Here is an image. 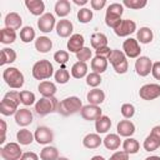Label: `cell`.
<instances>
[{"label":"cell","mask_w":160,"mask_h":160,"mask_svg":"<svg viewBox=\"0 0 160 160\" xmlns=\"http://www.w3.org/2000/svg\"><path fill=\"white\" fill-rule=\"evenodd\" d=\"M84 42H85V39H84V36L81 34H74L68 40V50L70 52H75L76 54L84 48Z\"/></svg>","instance_id":"15"},{"label":"cell","mask_w":160,"mask_h":160,"mask_svg":"<svg viewBox=\"0 0 160 160\" xmlns=\"http://www.w3.org/2000/svg\"><path fill=\"white\" fill-rule=\"evenodd\" d=\"M20 99H21V104H24L25 106H30L35 102V94L28 90H22L20 91Z\"/></svg>","instance_id":"41"},{"label":"cell","mask_w":160,"mask_h":160,"mask_svg":"<svg viewBox=\"0 0 160 160\" xmlns=\"http://www.w3.org/2000/svg\"><path fill=\"white\" fill-rule=\"evenodd\" d=\"M135 30H136V24H135V21H132V20H130V19H125V20H122V21L120 22V25H119L114 31H115V34H116L118 36L124 38V36H129L130 34L135 32Z\"/></svg>","instance_id":"12"},{"label":"cell","mask_w":160,"mask_h":160,"mask_svg":"<svg viewBox=\"0 0 160 160\" xmlns=\"http://www.w3.org/2000/svg\"><path fill=\"white\" fill-rule=\"evenodd\" d=\"M81 109H82L81 100L78 96H69L59 102L56 111L64 116H69V115H74L81 111Z\"/></svg>","instance_id":"1"},{"label":"cell","mask_w":160,"mask_h":160,"mask_svg":"<svg viewBox=\"0 0 160 160\" xmlns=\"http://www.w3.org/2000/svg\"><path fill=\"white\" fill-rule=\"evenodd\" d=\"M16 140L19 141L20 145H29V144H31L35 140V136H34V134L30 130L21 129L16 134Z\"/></svg>","instance_id":"27"},{"label":"cell","mask_w":160,"mask_h":160,"mask_svg":"<svg viewBox=\"0 0 160 160\" xmlns=\"http://www.w3.org/2000/svg\"><path fill=\"white\" fill-rule=\"evenodd\" d=\"M15 122L20 126H28L32 122V112L24 108V109H19L15 114Z\"/></svg>","instance_id":"14"},{"label":"cell","mask_w":160,"mask_h":160,"mask_svg":"<svg viewBox=\"0 0 160 160\" xmlns=\"http://www.w3.org/2000/svg\"><path fill=\"white\" fill-rule=\"evenodd\" d=\"M25 6L28 8V10L35 15V16H39V15H44V10H45V4L42 0H26L25 1Z\"/></svg>","instance_id":"19"},{"label":"cell","mask_w":160,"mask_h":160,"mask_svg":"<svg viewBox=\"0 0 160 160\" xmlns=\"http://www.w3.org/2000/svg\"><path fill=\"white\" fill-rule=\"evenodd\" d=\"M0 124H1V132H2L0 144H4V141H5V134H6V122H5V120H0Z\"/></svg>","instance_id":"54"},{"label":"cell","mask_w":160,"mask_h":160,"mask_svg":"<svg viewBox=\"0 0 160 160\" xmlns=\"http://www.w3.org/2000/svg\"><path fill=\"white\" fill-rule=\"evenodd\" d=\"M4 98L10 99V100H12V101H15V102H18V104H20V102H21L20 92H18V91H9V92H6V94H5V96H4Z\"/></svg>","instance_id":"50"},{"label":"cell","mask_w":160,"mask_h":160,"mask_svg":"<svg viewBox=\"0 0 160 160\" xmlns=\"http://www.w3.org/2000/svg\"><path fill=\"white\" fill-rule=\"evenodd\" d=\"M111 49L109 46H104V48H100L98 50H95L96 52V56H100V58H104V59H109V56L111 55Z\"/></svg>","instance_id":"48"},{"label":"cell","mask_w":160,"mask_h":160,"mask_svg":"<svg viewBox=\"0 0 160 160\" xmlns=\"http://www.w3.org/2000/svg\"><path fill=\"white\" fill-rule=\"evenodd\" d=\"M69 79H70V74H69V71L65 68H61V69L56 70V72H55V80H56V82H59V84H66L69 81Z\"/></svg>","instance_id":"42"},{"label":"cell","mask_w":160,"mask_h":160,"mask_svg":"<svg viewBox=\"0 0 160 160\" xmlns=\"http://www.w3.org/2000/svg\"><path fill=\"white\" fill-rule=\"evenodd\" d=\"M54 74L52 64L49 60H39L32 66V76L36 80H46Z\"/></svg>","instance_id":"4"},{"label":"cell","mask_w":160,"mask_h":160,"mask_svg":"<svg viewBox=\"0 0 160 160\" xmlns=\"http://www.w3.org/2000/svg\"><path fill=\"white\" fill-rule=\"evenodd\" d=\"M86 98H88L89 104H91V105H98V106H99L101 102H104V100H105V94H104L102 90L95 88V89H92V90H90V91L88 92Z\"/></svg>","instance_id":"22"},{"label":"cell","mask_w":160,"mask_h":160,"mask_svg":"<svg viewBox=\"0 0 160 160\" xmlns=\"http://www.w3.org/2000/svg\"><path fill=\"white\" fill-rule=\"evenodd\" d=\"M101 142H102V139L98 134H88L82 140L84 146L88 149H96L101 145Z\"/></svg>","instance_id":"28"},{"label":"cell","mask_w":160,"mask_h":160,"mask_svg":"<svg viewBox=\"0 0 160 160\" xmlns=\"http://www.w3.org/2000/svg\"><path fill=\"white\" fill-rule=\"evenodd\" d=\"M40 159L41 160H58L59 159V151L54 146H45L40 151Z\"/></svg>","instance_id":"35"},{"label":"cell","mask_w":160,"mask_h":160,"mask_svg":"<svg viewBox=\"0 0 160 160\" xmlns=\"http://www.w3.org/2000/svg\"><path fill=\"white\" fill-rule=\"evenodd\" d=\"M71 11V6L70 2L68 0H59L55 4V14L60 18H65L66 15H69Z\"/></svg>","instance_id":"31"},{"label":"cell","mask_w":160,"mask_h":160,"mask_svg":"<svg viewBox=\"0 0 160 160\" xmlns=\"http://www.w3.org/2000/svg\"><path fill=\"white\" fill-rule=\"evenodd\" d=\"M90 42H91V46L95 50H98L100 48L108 46V38L102 32H94L91 35V38H90Z\"/></svg>","instance_id":"24"},{"label":"cell","mask_w":160,"mask_h":160,"mask_svg":"<svg viewBox=\"0 0 160 160\" xmlns=\"http://www.w3.org/2000/svg\"><path fill=\"white\" fill-rule=\"evenodd\" d=\"M142 146H144V149L146 151H155L160 146V139H158L156 136H154V135L150 134L144 140V145Z\"/></svg>","instance_id":"37"},{"label":"cell","mask_w":160,"mask_h":160,"mask_svg":"<svg viewBox=\"0 0 160 160\" xmlns=\"http://www.w3.org/2000/svg\"><path fill=\"white\" fill-rule=\"evenodd\" d=\"M38 28L40 31L48 34L50 31H52L54 28H56V22H55V16L50 12L44 14L42 16H40V19L38 20Z\"/></svg>","instance_id":"10"},{"label":"cell","mask_w":160,"mask_h":160,"mask_svg":"<svg viewBox=\"0 0 160 160\" xmlns=\"http://www.w3.org/2000/svg\"><path fill=\"white\" fill-rule=\"evenodd\" d=\"M16 60V52L12 49L9 48H4L1 50V60H0V65H6V64H11Z\"/></svg>","instance_id":"36"},{"label":"cell","mask_w":160,"mask_h":160,"mask_svg":"<svg viewBox=\"0 0 160 160\" xmlns=\"http://www.w3.org/2000/svg\"><path fill=\"white\" fill-rule=\"evenodd\" d=\"M18 106H19L18 102H15V101H12V100H10V99L4 98V99L1 100V102H0V112H1L2 115H5V116L15 115L16 111L19 110Z\"/></svg>","instance_id":"17"},{"label":"cell","mask_w":160,"mask_h":160,"mask_svg":"<svg viewBox=\"0 0 160 160\" xmlns=\"http://www.w3.org/2000/svg\"><path fill=\"white\" fill-rule=\"evenodd\" d=\"M20 160H39V156L35 152H32V151H28V152L22 154Z\"/></svg>","instance_id":"53"},{"label":"cell","mask_w":160,"mask_h":160,"mask_svg":"<svg viewBox=\"0 0 160 160\" xmlns=\"http://www.w3.org/2000/svg\"><path fill=\"white\" fill-rule=\"evenodd\" d=\"M54 60H55L58 64H65V62H68V60H69V52L65 51V50H58V51L54 54Z\"/></svg>","instance_id":"47"},{"label":"cell","mask_w":160,"mask_h":160,"mask_svg":"<svg viewBox=\"0 0 160 160\" xmlns=\"http://www.w3.org/2000/svg\"><path fill=\"white\" fill-rule=\"evenodd\" d=\"M151 69H152V61L148 56H139L138 60L135 61V70L136 74L140 76L149 75Z\"/></svg>","instance_id":"11"},{"label":"cell","mask_w":160,"mask_h":160,"mask_svg":"<svg viewBox=\"0 0 160 160\" xmlns=\"http://www.w3.org/2000/svg\"><path fill=\"white\" fill-rule=\"evenodd\" d=\"M86 84L91 88H96L101 84V76L100 74H96V72H90L86 75Z\"/></svg>","instance_id":"44"},{"label":"cell","mask_w":160,"mask_h":160,"mask_svg":"<svg viewBox=\"0 0 160 160\" xmlns=\"http://www.w3.org/2000/svg\"><path fill=\"white\" fill-rule=\"evenodd\" d=\"M108 60L114 66V70H115L116 74H125L129 69V62L126 60V55L121 50L114 49Z\"/></svg>","instance_id":"3"},{"label":"cell","mask_w":160,"mask_h":160,"mask_svg":"<svg viewBox=\"0 0 160 160\" xmlns=\"http://www.w3.org/2000/svg\"><path fill=\"white\" fill-rule=\"evenodd\" d=\"M52 48V41L48 36H39L35 40V49L39 52H48Z\"/></svg>","instance_id":"25"},{"label":"cell","mask_w":160,"mask_h":160,"mask_svg":"<svg viewBox=\"0 0 160 160\" xmlns=\"http://www.w3.org/2000/svg\"><path fill=\"white\" fill-rule=\"evenodd\" d=\"M90 66H91L92 72L101 74L108 69V59H104V58H100V56H95L91 60Z\"/></svg>","instance_id":"26"},{"label":"cell","mask_w":160,"mask_h":160,"mask_svg":"<svg viewBox=\"0 0 160 160\" xmlns=\"http://www.w3.org/2000/svg\"><path fill=\"white\" fill-rule=\"evenodd\" d=\"M151 74L156 80H160V61L152 62V69H151Z\"/></svg>","instance_id":"52"},{"label":"cell","mask_w":160,"mask_h":160,"mask_svg":"<svg viewBox=\"0 0 160 160\" xmlns=\"http://www.w3.org/2000/svg\"><path fill=\"white\" fill-rule=\"evenodd\" d=\"M58 105H59V101L56 100L55 96H52V98H41L35 104V111L39 116H45V115L58 110Z\"/></svg>","instance_id":"5"},{"label":"cell","mask_w":160,"mask_h":160,"mask_svg":"<svg viewBox=\"0 0 160 160\" xmlns=\"http://www.w3.org/2000/svg\"><path fill=\"white\" fill-rule=\"evenodd\" d=\"M102 141H104L105 148L109 150H118L120 146V142H121L120 136L118 134H108Z\"/></svg>","instance_id":"30"},{"label":"cell","mask_w":160,"mask_h":160,"mask_svg":"<svg viewBox=\"0 0 160 160\" xmlns=\"http://www.w3.org/2000/svg\"><path fill=\"white\" fill-rule=\"evenodd\" d=\"M122 50H124V54H125L128 58H131V59L139 58V56H140V52H141L139 41H138L136 39H132V38H129V39H126V40L124 41V44H122Z\"/></svg>","instance_id":"8"},{"label":"cell","mask_w":160,"mask_h":160,"mask_svg":"<svg viewBox=\"0 0 160 160\" xmlns=\"http://www.w3.org/2000/svg\"><path fill=\"white\" fill-rule=\"evenodd\" d=\"M122 12H124L122 4L114 2V4H110V5L108 6V10H106V14H105V15H112V16H119V18H121Z\"/></svg>","instance_id":"40"},{"label":"cell","mask_w":160,"mask_h":160,"mask_svg":"<svg viewBox=\"0 0 160 160\" xmlns=\"http://www.w3.org/2000/svg\"><path fill=\"white\" fill-rule=\"evenodd\" d=\"M146 4H148L146 0H124L122 1V5L130 9H134V10H140L144 6H146Z\"/></svg>","instance_id":"43"},{"label":"cell","mask_w":160,"mask_h":160,"mask_svg":"<svg viewBox=\"0 0 160 160\" xmlns=\"http://www.w3.org/2000/svg\"><path fill=\"white\" fill-rule=\"evenodd\" d=\"M86 74H88V65H86V62L76 61L71 66V75L75 79H81V78L86 76Z\"/></svg>","instance_id":"29"},{"label":"cell","mask_w":160,"mask_h":160,"mask_svg":"<svg viewBox=\"0 0 160 160\" xmlns=\"http://www.w3.org/2000/svg\"><path fill=\"white\" fill-rule=\"evenodd\" d=\"M74 2L76 5H85V4H88V0H74Z\"/></svg>","instance_id":"56"},{"label":"cell","mask_w":160,"mask_h":160,"mask_svg":"<svg viewBox=\"0 0 160 160\" xmlns=\"http://www.w3.org/2000/svg\"><path fill=\"white\" fill-rule=\"evenodd\" d=\"M110 128H111V120L109 116L101 115L99 119L95 120V130L98 134L108 132V130H110Z\"/></svg>","instance_id":"23"},{"label":"cell","mask_w":160,"mask_h":160,"mask_svg":"<svg viewBox=\"0 0 160 160\" xmlns=\"http://www.w3.org/2000/svg\"><path fill=\"white\" fill-rule=\"evenodd\" d=\"M109 160H129V154L125 152L124 150L122 151H115Z\"/></svg>","instance_id":"49"},{"label":"cell","mask_w":160,"mask_h":160,"mask_svg":"<svg viewBox=\"0 0 160 160\" xmlns=\"http://www.w3.org/2000/svg\"><path fill=\"white\" fill-rule=\"evenodd\" d=\"M76 59L79 60V61H82V62H86L88 60H90L91 59V50H90V48H82L79 52H76Z\"/></svg>","instance_id":"46"},{"label":"cell","mask_w":160,"mask_h":160,"mask_svg":"<svg viewBox=\"0 0 160 160\" xmlns=\"http://www.w3.org/2000/svg\"><path fill=\"white\" fill-rule=\"evenodd\" d=\"M34 136H35V140L38 144H41V145H46V144H50L52 140H54V132L48 126H39L35 132H34Z\"/></svg>","instance_id":"9"},{"label":"cell","mask_w":160,"mask_h":160,"mask_svg":"<svg viewBox=\"0 0 160 160\" xmlns=\"http://www.w3.org/2000/svg\"><path fill=\"white\" fill-rule=\"evenodd\" d=\"M4 22H5V28L18 30V29H20V26L22 24V20H21V16L18 12H9L5 16Z\"/></svg>","instance_id":"20"},{"label":"cell","mask_w":160,"mask_h":160,"mask_svg":"<svg viewBox=\"0 0 160 160\" xmlns=\"http://www.w3.org/2000/svg\"><path fill=\"white\" fill-rule=\"evenodd\" d=\"M90 5H91V8L94 10H101L106 5V1L105 0H91Z\"/></svg>","instance_id":"51"},{"label":"cell","mask_w":160,"mask_h":160,"mask_svg":"<svg viewBox=\"0 0 160 160\" xmlns=\"http://www.w3.org/2000/svg\"><path fill=\"white\" fill-rule=\"evenodd\" d=\"M35 39V30L31 26H24L20 30V40L25 44L31 42Z\"/></svg>","instance_id":"38"},{"label":"cell","mask_w":160,"mask_h":160,"mask_svg":"<svg viewBox=\"0 0 160 160\" xmlns=\"http://www.w3.org/2000/svg\"><path fill=\"white\" fill-rule=\"evenodd\" d=\"M2 79L5 80V82L12 88V89H20L22 85H24V75L22 72L16 69V68H6L2 72Z\"/></svg>","instance_id":"2"},{"label":"cell","mask_w":160,"mask_h":160,"mask_svg":"<svg viewBox=\"0 0 160 160\" xmlns=\"http://www.w3.org/2000/svg\"><path fill=\"white\" fill-rule=\"evenodd\" d=\"M80 114H81L82 119L91 121V120H96V119H99V118L101 116V109H100V106H98V105L88 104V105L82 106Z\"/></svg>","instance_id":"13"},{"label":"cell","mask_w":160,"mask_h":160,"mask_svg":"<svg viewBox=\"0 0 160 160\" xmlns=\"http://www.w3.org/2000/svg\"><path fill=\"white\" fill-rule=\"evenodd\" d=\"M58 160H69V159H68V158H64V156H60Z\"/></svg>","instance_id":"59"},{"label":"cell","mask_w":160,"mask_h":160,"mask_svg":"<svg viewBox=\"0 0 160 160\" xmlns=\"http://www.w3.org/2000/svg\"><path fill=\"white\" fill-rule=\"evenodd\" d=\"M39 92L42 95V98H52L56 92V86L51 81H41L38 86Z\"/></svg>","instance_id":"21"},{"label":"cell","mask_w":160,"mask_h":160,"mask_svg":"<svg viewBox=\"0 0 160 160\" xmlns=\"http://www.w3.org/2000/svg\"><path fill=\"white\" fill-rule=\"evenodd\" d=\"M151 135H154V136H156L158 139H160V126L158 125V126H154L152 129H151V132H150Z\"/></svg>","instance_id":"55"},{"label":"cell","mask_w":160,"mask_h":160,"mask_svg":"<svg viewBox=\"0 0 160 160\" xmlns=\"http://www.w3.org/2000/svg\"><path fill=\"white\" fill-rule=\"evenodd\" d=\"M92 19V11L88 8H82L78 11V20L81 22V24H88L90 22Z\"/></svg>","instance_id":"39"},{"label":"cell","mask_w":160,"mask_h":160,"mask_svg":"<svg viewBox=\"0 0 160 160\" xmlns=\"http://www.w3.org/2000/svg\"><path fill=\"white\" fill-rule=\"evenodd\" d=\"M90 160H105V158L101 156V155H95V156H92Z\"/></svg>","instance_id":"57"},{"label":"cell","mask_w":160,"mask_h":160,"mask_svg":"<svg viewBox=\"0 0 160 160\" xmlns=\"http://www.w3.org/2000/svg\"><path fill=\"white\" fill-rule=\"evenodd\" d=\"M72 30H74V25L68 19L59 20V22L56 24V32L60 38H69L71 35Z\"/></svg>","instance_id":"16"},{"label":"cell","mask_w":160,"mask_h":160,"mask_svg":"<svg viewBox=\"0 0 160 160\" xmlns=\"http://www.w3.org/2000/svg\"><path fill=\"white\" fill-rule=\"evenodd\" d=\"M139 149H140V144H139V141H138L136 139H134V138H128V139L124 140V142H122V150H124L125 152H128L129 155L136 154V152L139 151Z\"/></svg>","instance_id":"32"},{"label":"cell","mask_w":160,"mask_h":160,"mask_svg":"<svg viewBox=\"0 0 160 160\" xmlns=\"http://www.w3.org/2000/svg\"><path fill=\"white\" fill-rule=\"evenodd\" d=\"M139 96L142 100H154L160 96V85L159 84H145L139 90Z\"/></svg>","instance_id":"7"},{"label":"cell","mask_w":160,"mask_h":160,"mask_svg":"<svg viewBox=\"0 0 160 160\" xmlns=\"http://www.w3.org/2000/svg\"><path fill=\"white\" fill-rule=\"evenodd\" d=\"M145 160H160V156H156V155H152V156H148Z\"/></svg>","instance_id":"58"},{"label":"cell","mask_w":160,"mask_h":160,"mask_svg":"<svg viewBox=\"0 0 160 160\" xmlns=\"http://www.w3.org/2000/svg\"><path fill=\"white\" fill-rule=\"evenodd\" d=\"M120 112L125 119H131L135 114V108H134L132 104H122L121 109H120Z\"/></svg>","instance_id":"45"},{"label":"cell","mask_w":160,"mask_h":160,"mask_svg":"<svg viewBox=\"0 0 160 160\" xmlns=\"http://www.w3.org/2000/svg\"><path fill=\"white\" fill-rule=\"evenodd\" d=\"M154 34L150 30V28H140V30H138L136 32V40L140 41L141 44H149L152 41Z\"/></svg>","instance_id":"33"},{"label":"cell","mask_w":160,"mask_h":160,"mask_svg":"<svg viewBox=\"0 0 160 160\" xmlns=\"http://www.w3.org/2000/svg\"><path fill=\"white\" fill-rule=\"evenodd\" d=\"M16 40V32L12 29L4 28L0 31V42L1 44H12Z\"/></svg>","instance_id":"34"},{"label":"cell","mask_w":160,"mask_h":160,"mask_svg":"<svg viewBox=\"0 0 160 160\" xmlns=\"http://www.w3.org/2000/svg\"><path fill=\"white\" fill-rule=\"evenodd\" d=\"M0 154L4 160H20L22 156L20 145L18 142H9L0 149Z\"/></svg>","instance_id":"6"},{"label":"cell","mask_w":160,"mask_h":160,"mask_svg":"<svg viewBox=\"0 0 160 160\" xmlns=\"http://www.w3.org/2000/svg\"><path fill=\"white\" fill-rule=\"evenodd\" d=\"M116 130H118L119 136L130 138V136L135 132V125H134L130 120H120V121L118 122Z\"/></svg>","instance_id":"18"}]
</instances>
